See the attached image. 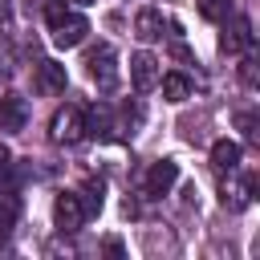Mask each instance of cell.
Listing matches in <instances>:
<instances>
[{
  "label": "cell",
  "instance_id": "13",
  "mask_svg": "<svg viewBox=\"0 0 260 260\" xmlns=\"http://www.w3.org/2000/svg\"><path fill=\"white\" fill-rule=\"evenodd\" d=\"M219 45H223V53H240L244 45H252V24H248L244 16H236V24L219 37Z\"/></svg>",
  "mask_w": 260,
  "mask_h": 260
},
{
  "label": "cell",
  "instance_id": "20",
  "mask_svg": "<svg viewBox=\"0 0 260 260\" xmlns=\"http://www.w3.org/2000/svg\"><path fill=\"white\" fill-rule=\"evenodd\" d=\"M240 73H244V81H248V85H256V69H252V61H244V65H240Z\"/></svg>",
  "mask_w": 260,
  "mask_h": 260
},
{
  "label": "cell",
  "instance_id": "9",
  "mask_svg": "<svg viewBox=\"0 0 260 260\" xmlns=\"http://www.w3.org/2000/svg\"><path fill=\"white\" fill-rule=\"evenodd\" d=\"M65 85H69V73H65L61 61H41V65H37V89H45V93H65Z\"/></svg>",
  "mask_w": 260,
  "mask_h": 260
},
{
  "label": "cell",
  "instance_id": "19",
  "mask_svg": "<svg viewBox=\"0 0 260 260\" xmlns=\"http://www.w3.org/2000/svg\"><path fill=\"white\" fill-rule=\"evenodd\" d=\"M236 122H240V130H244L248 138H256V134H260V130H256V114H240Z\"/></svg>",
  "mask_w": 260,
  "mask_h": 260
},
{
  "label": "cell",
  "instance_id": "16",
  "mask_svg": "<svg viewBox=\"0 0 260 260\" xmlns=\"http://www.w3.org/2000/svg\"><path fill=\"white\" fill-rule=\"evenodd\" d=\"M16 223V203L8 199V191H0V236H8Z\"/></svg>",
  "mask_w": 260,
  "mask_h": 260
},
{
  "label": "cell",
  "instance_id": "15",
  "mask_svg": "<svg viewBox=\"0 0 260 260\" xmlns=\"http://www.w3.org/2000/svg\"><path fill=\"white\" fill-rule=\"evenodd\" d=\"M199 12H203V20L228 24V20L236 16V0H199Z\"/></svg>",
  "mask_w": 260,
  "mask_h": 260
},
{
  "label": "cell",
  "instance_id": "14",
  "mask_svg": "<svg viewBox=\"0 0 260 260\" xmlns=\"http://www.w3.org/2000/svg\"><path fill=\"white\" fill-rule=\"evenodd\" d=\"M77 199H81V211H85V215H98L102 203H106V183H102V179H89V183L77 191Z\"/></svg>",
  "mask_w": 260,
  "mask_h": 260
},
{
  "label": "cell",
  "instance_id": "2",
  "mask_svg": "<svg viewBox=\"0 0 260 260\" xmlns=\"http://www.w3.org/2000/svg\"><path fill=\"white\" fill-rule=\"evenodd\" d=\"M85 134V114L77 110V106H61L57 114H53V122H49V138L53 142H77Z\"/></svg>",
  "mask_w": 260,
  "mask_h": 260
},
{
  "label": "cell",
  "instance_id": "1",
  "mask_svg": "<svg viewBox=\"0 0 260 260\" xmlns=\"http://www.w3.org/2000/svg\"><path fill=\"white\" fill-rule=\"evenodd\" d=\"M85 69L98 81V89H114V81H118V53H114V45L102 41L98 49H89L85 53Z\"/></svg>",
  "mask_w": 260,
  "mask_h": 260
},
{
  "label": "cell",
  "instance_id": "11",
  "mask_svg": "<svg viewBox=\"0 0 260 260\" xmlns=\"http://www.w3.org/2000/svg\"><path fill=\"white\" fill-rule=\"evenodd\" d=\"M211 167H215L219 175H228V171H240V142H232V138H219V142L211 146Z\"/></svg>",
  "mask_w": 260,
  "mask_h": 260
},
{
  "label": "cell",
  "instance_id": "22",
  "mask_svg": "<svg viewBox=\"0 0 260 260\" xmlns=\"http://www.w3.org/2000/svg\"><path fill=\"white\" fill-rule=\"evenodd\" d=\"M77 4H93V0H77Z\"/></svg>",
  "mask_w": 260,
  "mask_h": 260
},
{
  "label": "cell",
  "instance_id": "4",
  "mask_svg": "<svg viewBox=\"0 0 260 260\" xmlns=\"http://www.w3.org/2000/svg\"><path fill=\"white\" fill-rule=\"evenodd\" d=\"M81 219H85L81 199H77L73 191H61V195L53 199V223H57V232H61V236H73V232L81 228Z\"/></svg>",
  "mask_w": 260,
  "mask_h": 260
},
{
  "label": "cell",
  "instance_id": "7",
  "mask_svg": "<svg viewBox=\"0 0 260 260\" xmlns=\"http://www.w3.org/2000/svg\"><path fill=\"white\" fill-rule=\"evenodd\" d=\"M24 122H28V106H24V98H16V93L0 98V130H4V134H20Z\"/></svg>",
  "mask_w": 260,
  "mask_h": 260
},
{
  "label": "cell",
  "instance_id": "17",
  "mask_svg": "<svg viewBox=\"0 0 260 260\" xmlns=\"http://www.w3.org/2000/svg\"><path fill=\"white\" fill-rule=\"evenodd\" d=\"M8 179H12V154L8 146H0V191H8Z\"/></svg>",
  "mask_w": 260,
  "mask_h": 260
},
{
  "label": "cell",
  "instance_id": "10",
  "mask_svg": "<svg viewBox=\"0 0 260 260\" xmlns=\"http://www.w3.org/2000/svg\"><path fill=\"white\" fill-rule=\"evenodd\" d=\"M158 85H162V98L171 106H183L191 98V77L187 73H158Z\"/></svg>",
  "mask_w": 260,
  "mask_h": 260
},
{
  "label": "cell",
  "instance_id": "3",
  "mask_svg": "<svg viewBox=\"0 0 260 260\" xmlns=\"http://www.w3.org/2000/svg\"><path fill=\"white\" fill-rule=\"evenodd\" d=\"M175 183H179V162H175V158H158V162H150V171H146V179H142V191H146L150 199H162Z\"/></svg>",
  "mask_w": 260,
  "mask_h": 260
},
{
  "label": "cell",
  "instance_id": "8",
  "mask_svg": "<svg viewBox=\"0 0 260 260\" xmlns=\"http://www.w3.org/2000/svg\"><path fill=\"white\" fill-rule=\"evenodd\" d=\"M130 81H134V89H154L158 85V61L150 53H134L130 57Z\"/></svg>",
  "mask_w": 260,
  "mask_h": 260
},
{
  "label": "cell",
  "instance_id": "18",
  "mask_svg": "<svg viewBox=\"0 0 260 260\" xmlns=\"http://www.w3.org/2000/svg\"><path fill=\"white\" fill-rule=\"evenodd\" d=\"M65 12H69V8H65V0H45V20H49V24H57Z\"/></svg>",
  "mask_w": 260,
  "mask_h": 260
},
{
  "label": "cell",
  "instance_id": "6",
  "mask_svg": "<svg viewBox=\"0 0 260 260\" xmlns=\"http://www.w3.org/2000/svg\"><path fill=\"white\" fill-rule=\"evenodd\" d=\"M252 179H236V171H228V179L219 183V203L228 207V211H244L248 203H252Z\"/></svg>",
  "mask_w": 260,
  "mask_h": 260
},
{
  "label": "cell",
  "instance_id": "5",
  "mask_svg": "<svg viewBox=\"0 0 260 260\" xmlns=\"http://www.w3.org/2000/svg\"><path fill=\"white\" fill-rule=\"evenodd\" d=\"M53 28V45L57 49H77L81 41H85V32H89V20L81 16V12H65L57 24H49Z\"/></svg>",
  "mask_w": 260,
  "mask_h": 260
},
{
  "label": "cell",
  "instance_id": "21",
  "mask_svg": "<svg viewBox=\"0 0 260 260\" xmlns=\"http://www.w3.org/2000/svg\"><path fill=\"white\" fill-rule=\"evenodd\" d=\"M4 73H8V69H4V61H0V77H4Z\"/></svg>",
  "mask_w": 260,
  "mask_h": 260
},
{
  "label": "cell",
  "instance_id": "12",
  "mask_svg": "<svg viewBox=\"0 0 260 260\" xmlns=\"http://www.w3.org/2000/svg\"><path fill=\"white\" fill-rule=\"evenodd\" d=\"M162 28H167V20H162V12H154V8H142V12L134 16V37H138V41H158Z\"/></svg>",
  "mask_w": 260,
  "mask_h": 260
}]
</instances>
